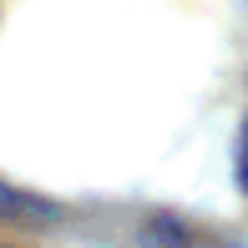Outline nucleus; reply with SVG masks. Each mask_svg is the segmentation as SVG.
Wrapping results in <instances>:
<instances>
[{
    "label": "nucleus",
    "instance_id": "f257e3e1",
    "mask_svg": "<svg viewBox=\"0 0 248 248\" xmlns=\"http://www.w3.org/2000/svg\"><path fill=\"white\" fill-rule=\"evenodd\" d=\"M238 183L248 193V122H243V137H238Z\"/></svg>",
    "mask_w": 248,
    "mask_h": 248
}]
</instances>
